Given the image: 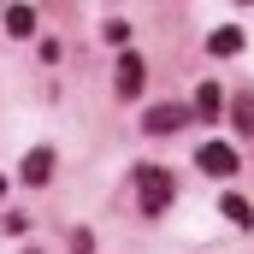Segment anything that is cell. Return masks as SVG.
Segmentation results:
<instances>
[{
    "label": "cell",
    "instance_id": "obj_6",
    "mask_svg": "<svg viewBox=\"0 0 254 254\" xmlns=\"http://www.w3.org/2000/svg\"><path fill=\"white\" fill-rule=\"evenodd\" d=\"M54 178V148H30L24 154V184H48Z\"/></svg>",
    "mask_w": 254,
    "mask_h": 254
},
{
    "label": "cell",
    "instance_id": "obj_12",
    "mask_svg": "<svg viewBox=\"0 0 254 254\" xmlns=\"http://www.w3.org/2000/svg\"><path fill=\"white\" fill-rule=\"evenodd\" d=\"M237 6H249V0H237Z\"/></svg>",
    "mask_w": 254,
    "mask_h": 254
},
{
    "label": "cell",
    "instance_id": "obj_2",
    "mask_svg": "<svg viewBox=\"0 0 254 254\" xmlns=\"http://www.w3.org/2000/svg\"><path fill=\"white\" fill-rule=\"evenodd\" d=\"M136 190H142V207H148V213H160V207L172 201V172L142 166V172H136Z\"/></svg>",
    "mask_w": 254,
    "mask_h": 254
},
{
    "label": "cell",
    "instance_id": "obj_1",
    "mask_svg": "<svg viewBox=\"0 0 254 254\" xmlns=\"http://www.w3.org/2000/svg\"><path fill=\"white\" fill-rule=\"evenodd\" d=\"M190 113H195V107H184V101L148 107V113H142V130H148V136H172V130H184V125H190Z\"/></svg>",
    "mask_w": 254,
    "mask_h": 254
},
{
    "label": "cell",
    "instance_id": "obj_7",
    "mask_svg": "<svg viewBox=\"0 0 254 254\" xmlns=\"http://www.w3.org/2000/svg\"><path fill=\"white\" fill-rule=\"evenodd\" d=\"M6 36H36V6H6Z\"/></svg>",
    "mask_w": 254,
    "mask_h": 254
},
{
    "label": "cell",
    "instance_id": "obj_3",
    "mask_svg": "<svg viewBox=\"0 0 254 254\" xmlns=\"http://www.w3.org/2000/svg\"><path fill=\"white\" fill-rule=\"evenodd\" d=\"M195 166H201L207 178H231V172L243 166V154H237V148H225V142H201V154H195Z\"/></svg>",
    "mask_w": 254,
    "mask_h": 254
},
{
    "label": "cell",
    "instance_id": "obj_10",
    "mask_svg": "<svg viewBox=\"0 0 254 254\" xmlns=\"http://www.w3.org/2000/svg\"><path fill=\"white\" fill-rule=\"evenodd\" d=\"M231 125L243 130V136H254V101H249V95H243V101L231 107Z\"/></svg>",
    "mask_w": 254,
    "mask_h": 254
},
{
    "label": "cell",
    "instance_id": "obj_4",
    "mask_svg": "<svg viewBox=\"0 0 254 254\" xmlns=\"http://www.w3.org/2000/svg\"><path fill=\"white\" fill-rule=\"evenodd\" d=\"M142 77H148L142 54H119V77H113V83H119V95H125V101H136V95H142Z\"/></svg>",
    "mask_w": 254,
    "mask_h": 254
},
{
    "label": "cell",
    "instance_id": "obj_5",
    "mask_svg": "<svg viewBox=\"0 0 254 254\" xmlns=\"http://www.w3.org/2000/svg\"><path fill=\"white\" fill-rule=\"evenodd\" d=\"M207 54H213V60H237V54H243V30H237V24H219V30L207 36Z\"/></svg>",
    "mask_w": 254,
    "mask_h": 254
},
{
    "label": "cell",
    "instance_id": "obj_11",
    "mask_svg": "<svg viewBox=\"0 0 254 254\" xmlns=\"http://www.w3.org/2000/svg\"><path fill=\"white\" fill-rule=\"evenodd\" d=\"M0 195H6V178H0Z\"/></svg>",
    "mask_w": 254,
    "mask_h": 254
},
{
    "label": "cell",
    "instance_id": "obj_9",
    "mask_svg": "<svg viewBox=\"0 0 254 254\" xmlns=\"http://www.w3.org/2000/svg\"><path fill=\"white\" fill-rule=\"evenodd\" d=\"M219 207H225V219H237L243 231H249V225H254V207H249V201H243V195H219Z\"/></svg>",
    "mask_w": 254,
    "mask_h": 254
},
{
    "label": "cell",
    "instance_id": "obj_8",
    "mask_svg": "<svg viewBox=\"0 0 254 254\" xmlns=\"http://www.w3.org/2000/svg\"><path fill=\"white\" fill-rule=\"evenodd\" d=\"M195 113H201V119H219V113H225V101H219V83H201V89H195Z\"/></svg>",
    "mask_w": 254,
    "mask_h": 254
}]
</instances>
